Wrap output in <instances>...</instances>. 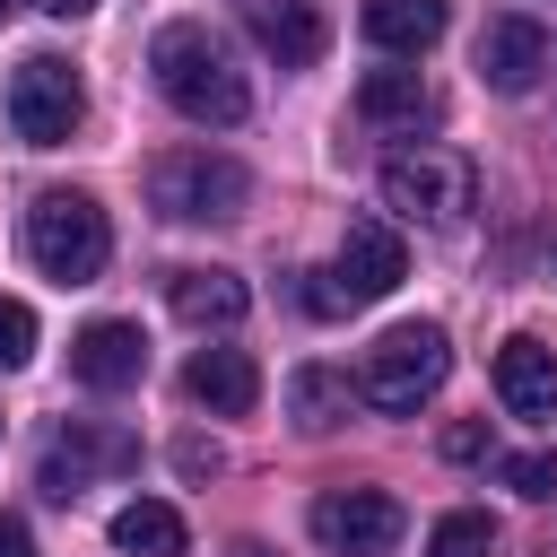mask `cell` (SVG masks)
I'll list each match as a JSON object with an SVG mask.
<instances>
[{
	"label": "cell",
	"mask_w": 557,
	"mask_h": 557,
	"mask_svg": "<svg viewBox=\"0 0 557 557\" xmlns=\"http://www.w3.org/2000/svg\"><path fill=\"white\" fill-rule=\"evenodd\" d=\"M148 70H157V96L183 113V122H209V131H226V122H244L252 113V87H244V70H235V52L200 26V17H174V26H157V44H148Z\"/></svg>",
	"instance_id": "6da1fadb"
},
{
	"label": "cell",
	"mask_w": 557,
	"mask_h": 557,
	"mask_svg": "<svg viewBox=\"0 0 557 557\" xmlns=\"http://www.w3.org/2000/svg\"><path fill=\"white\" fill-rule=\"evenodd\" d=\"M400 278H409V244H400V226H392V218H357V226L339 235V261H331V270H313L305 305L339 322V313H357V305L392 296Z\"/></svg>",
	"instance_id": "7a4b0ae2"
},
{
	"label": "cell",
	"mask_w": 557,
	"mask_h": 557,
	"mask_svg": "<svg viewBox=\"0 0 557 557\" xmlns=\"http://www.w3.org/2000/svg\"><path fill=\"white\" fill-rule=\"evenodd\" d=\"M148 200L183 226H218V218H244L252 174L218 148H165V157H148Z\"/></svg>",
	"instance_id": "3957f363"
},
{
	"label": "cell",
	"mask_w": 557,
	"mask_h": 557,
	"mask_svg": "<svg viewBox=\"0 0 557 557\" xmlns=\"http://www.w3.org/2000/svg\"><path fill=\"white\" fill-rule=\"evenodd\" d=\"M26 252H35L44 278L87 287V278L113 261V226H104V209H96L87 191H44V200L26 209Z\"/></svg>",
	"instance_id": "277c9868"
},
{
	"label": "cell",
	"mask_w": 557,
	"mask_h": 557,
	"mask_svg": "<svg viewBox=\"0 0 557 557\" xmlns=\"http://www.w3.org/2000/svg\"><path fill=\"white\" fill-rule=\"evenodd\" d=\"M444 374H453V339H444L435 322H400V331H383V339L366 348L357 392H366L374 409L409 418V409H426V400L444 392Z\"/></svg>",
	"instance_id": "5b68a950"
},
{
	"label": "cell",
	"mask_w": 557,
	"mask_h": 557,
	"mask_svg": "<svg viewBox=\"0 0 557 557\" xmlns=\"http://www.w3.org/2000/svg\"><path fill=\"white\" fill-rule=\"evenodd\" d=\"M470 191H479V174H470V157L461 148H392L383 157V209H400V218H418V226H461L470 218Z\"/></svg>",
	"instance_id": "8992f818"
},
{
	"label": "cell",
	"mask_w": 557,
	"mask_h": 557,
	"mask_svg": "<svg viewBox=\"0 0 557 557\" xmlns=\"http://www.w3.org/2000/svg\"><path fill=\"white\" fill-rule=\"evenodd\" d=\"M78 113H87V87H78V70L61 52H26L9 70V131L26 148H61L78 131Z\"/></svg>",
	"instance_id": "52a82bcc"
},
{
	"label": "cell",
	"mask_w": 557,
	"mask_h": 557,
	"mask_svg": "<svg viewBox=\"0 0 557 557\" xmlns=\"http://www.w3.org/2000/svg\"><path fill=\"white\" fill-rule=\"evenodd\" d=\"M122 470H139V435H122V426H104V418H70V426L44 444V461H35V487H44L52 505H70L78 487H96V479H122Z\"/></svg>",
	"instance_id": "ba28073f"
},
{
	"label": "cell",
	"mask_w": 557,
	"mask_h": 557,
	"mask_svg": "<svg viewBox=\"0 0 557 557\" xmlns=\"http://www.w3.org/2000/svg\"><path fill=\"white\" fill-rule=\"evenodd\" d=\"M305 531H313L331 557H383V548L400 540V505H392L383 487H322L313 513H305Z\"/></svg>",
	"instance_id": "9c48e42d"
},
{
	"label": "cell",
	"mask_w": 557,
	"mask_h": 557,
	"mask_svg": "<svg viewBox=\"0 0 557 557\" xmlns=\"http://www.w3.org/2000/svg\"><path fill=\"white\" fill-rule=\"evenodd\" d=\"M540 70H548V35H540L531 17H487V26H479V78H487L496 96H531Z\"/></svg>",
	"instance_id": "30bf717a"
},
{
	"label": "cell",
	"mask_w": 557,
	"mask_h": 557,
	"mask_svg": "<svg viewBox=\"0 0 557 557\" xmlns=\"http://www.w3.org/2000/svg\"><path fill=\"white\" fill-rule=\"evenodd\" d=\"M70 374H78L87 392H131V383L148 374V339H139V322H87V331L70 339Z\"/></svg>",
	"instance_id": "8fae6325"
},
{
	"label": "cell",
	"mask_w": 557,
	"mask_h": 557,
	"mask_svg": "<svg viewBox=\"0 0 557 557\" xmlns=\"http://www.w3.org/2000/svg\"><path fill=\"white\" fill-rule=\"evenodd\" d=\"M496 400L513 409V418H557V348L548 339H531V331H513L505 348H496Z\"/></svg>",
	"instance_id": "7c38bea8"
},
{
	"label": "cell",
	"mask_w": 557,
	"mask_h": 557,
	"mask_svg": "<svg viewBox=\"0 0 557 557\" xmlns=\"http://www.w3.org/2000/svg\"><path fill=\"white\" fill-rule=\"evenodd\" d=\"M235 9H244L252 44H261L278 70H305V61H322V44H331V26H322L313 0H235Z\"/></svg>",
	"instance_id": "4fadbf2b"
},
{
	"label": "cell",
	"mask_w": 557,
	"mask_h": 557,
	"mask_svg": "<svg viewBox=\"0 0 557 557\" xmlns=\"http://www.w3.org/2000/svg\"><path fill=\"white\" fill-rule=\"evenodd\" d=\"M183 400H200V409H218V418H244V409L261 400V366H252L244 348H191Z\"/></svg>",
	"instance_id": "5bb4252c"
},
{
	"label": "cell",
	"mask_w": 557,
	"mask_h": 557,
	"mask_svg": "<svg viewBox=\"0 0 557 557\" xmlns=\"http://www.w3.org/2000/svg\"><path fill=\"white\" fill-rule=\"evenodd\" d=\"M165 305H174L191 331H235V322L252 313V287H244L235 270H174V278H165Z\"/></svg>",
	"instance_id": "9a60e30c"
},
{
	"label": "cell",
	"mask_w": 557,
	"mask_h": 557,
	"mask_svg": "<svg viewBox=\"0 0 557 557\" xmlns=\"http://www.w3.org/2000/svg\"><path fill=\"white\" fill-rule=\"evenodd\" d=\"M357 26H366L374 52H426L444 35V0H366Z\"/></svg>",
	"instance_id": "2e32d148"
},
{
	"label": "cell",
	"mask_w": 557,
	"mask_h": 557,
	"mask_svg": "<svg viewBox=\"0 0 557 557\" xmlns=\"http://www.w3.org/2000/svg\"><path fill=\"white\" fill-rule=\"evenodd\" d=\"M113 548H122V557H191V531H183V513H174V505L131 496V505L113 513Z\"/></svg>",
	"instance_id": "e0dca14e"
},
{
	"label": "cell",
	"mask_w": 557,
	"mask_h": 557,
	"mask_svg": "<svg viewBox=\"0 0 557 557\" xmlns=\"http://www.w3.org/2000/svg\"><path fill=\"white\" fill-rule=\"evenodd\" d=\"M357 113H366L374 131H418V122H426V78H418V70H366Z\"/></svg>",
	"instance_id": "ac0fdd59"
},
{
	"label": "cell",
	"mask_w": 557,
	"mask_h": 557,
	"mask_svg": "<svg viewBox=\"0 0 557 557\" xmlns=\"http://www.w3.org/2000/svg\"><path fill=\"white\" fill-rule=\"evenodd\" d=\"M287 409H296V426H305V435H331V426L348 418V374H331V366H305V374L287 383Z\"/></svg>",
	"instance_id": "d6986e66"
},
{
	"label": "cell",
	"mask_w": 557,
	"mask_h": 557,
	"mask_svg": "<svg viewBox=\"0 0 557 557\" xmlns=\"http://www.w3.org/2000/svg\"><path fill=\"white\" fill-rule=\"evenodd\" d=\"M487 548H496V522H487V513H470V505H461V513H444V522L426 531V557H487Z\"/></svg>",
	"instance_id": "ffe728a7"
},
{
	"label": "cell",
	"mask_w": 557,
	"mask_h": 557,
	"mask_svg": "<svg viewBox=\"0 0 557 557\" xmlns=\"http://www.w3.org/2000/svg\"><path fill=\"white\" fill-rule=\"evenodd\" d=\"M496 479H505V487H522V496H557V453H505V461H496Z\"/></svg>",
	"instance_id": "44dd1931"
},
{
	"label": "cell",
	"mask_w": 557,
	"mask_h": 557,
	"mask_svg": "<svg viewBox=\"0 0 557 557\" xmlns=\"http://www.w3.org/2000/svg\"><path fill=\"white\" fill-rule=\"evenodd\" d=\"M26 357H35V313L17 296H0V374H17Z\"/></svg>",
	"instance_id": "7402d4cb"
},
{
	"label": "cell",
	"mask_w": 557,
	"mask_h": 557,
	"mask_svg": "<svg viewBox=\"0 0 557 557\" xmlns=\"http://www.w3.org/2000/svg\"><path fill=\"white\" fill-rule=\"evenodd\" d=\"M174 461H183V479H209V470H218V444H200V435H183V444H174Z\"/></svg>",
	"instance_id": "603a6c76"
},
{
	"label": "cell",
	"mask_w": 557,
	"mask_h": 557,
	"mask_svg": "<svg viewBox=\"0 0 557 557\" xmlns=\"http://www.w3.org/2000/svg\"><path fill=\"white\" fill-rule=\"evenodd\" d=\"M444 453H453V461H479V453H487V426H453Z\"/></svg>",
	"instance_id": "cb8c5ba5"
},
{
	"label": "cell",
	"mask_w": 557,
	"mask_h": 557,
	"mask_svg": "<svg viewBox=\"0 0 557 557\" xmlns=\"http://www.w3.org/2000/svg\"><path fill=\"white\" fill-rule=\"evenodd\" d=\"M0 557H35V531L17 513H0Z\"/></svg>",
	"instance_id": "d4e9b609"
},
{
	"label": "cell",
	"mask_w": 557,
	"mask_h": 557,
	"mask_svg": "<svg viewBox=\"0 0 557 557\" xmlns=\"http://www.w3.org/2000/svg\"><path fill=\"white\" fill-rule=\"evenodd\" d=\"M35 9H44V17H87L96 0H35Z\"/></svg>",
	"instance_id": "484cf974"
}]
</instances>
